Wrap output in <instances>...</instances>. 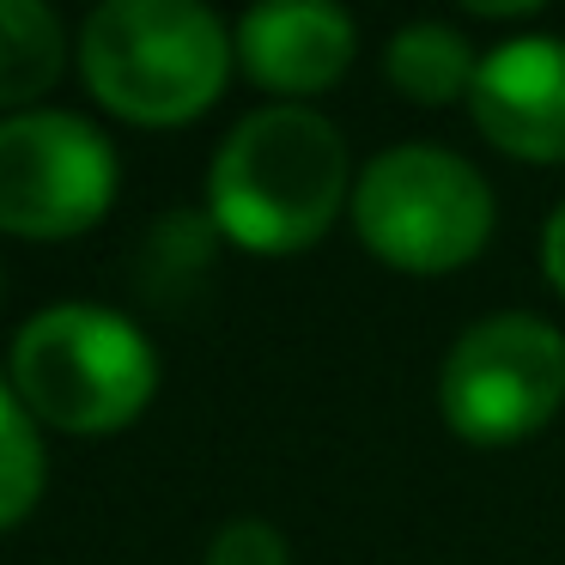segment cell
<instances>
[{
    "label": "cell",
    "mask_w": 565,
    "mask_h": 565,
    "mask_svg": "<svg viewBox=\"0 0 565 565\" xmlns=\"http://www.w3.org/2000/svg\"><path fill=\"white\" fill-rule=\"evenodd\" d=\"M159 390V359L147 334L104 305H55L19 329L13 395L31 419L74 438H98L147 414Z\"/></svg>",
    "instance_id": "cell-3"
},
{
    "label": "cell",
    "mask_w": 565,
    "mask_h": 565,
    "mask_svg": "<svg viewBox=\"0 0 565 565\" xmlns=\"http://www.w3.org/2000/svg\"><path fill=\"white\" fill-rule=\"evenodd\" d=\"M565 402V334L529 310L487 317L444 353L438 407L468 444H516Z\"/></svg>",
    "instance_id": "cell-5"
},
{
    "label": "cell",
    "mask_w": 565,
    "mask_h": 565,
    "mask_svg": "<svg viewBox=\"0 0 565 565\" xmlns=\"http://www.w3.org/2000/svg\"><path fill=\"white\" fill-rule=\"evenodd\" d=\"M541 274L553 280V292H565V207L547 220V232H541Z\"/></svg>",
    "instance_id": "cell-13"
},
{
    "label": "cell",
    "mask_w": 565,
    "mask_h": 565,
    "mask_svg": "<svg viewBox=\"0 0 565 565\" xmlns=\"http://www.w3.org/2000/svg\"><path fill=\"white\" fill-rule=\"evenodd\" d=\"M347 201V140L310 104H268L225 135L207 171L213 225L237 249L292 256L334 225Z\"/></svg>",
    "instance_id": "cell-1"
},
{
    "label": "cell",
    "mask_w": 565,
    "mask_h": 565,
    "mask_svg": "<svg viewBox=\"0 0 565 565\" xmlns=\"http://www.w3.org/2000/svg\"><path fill=\"white\" fill-rule=\"evenodd\" d=\"M359 50V31L341 7L322 0H292V7H249L237 19V62L256 86L280 98H310L329 92L347 74Z\"/></svg>",
    "instance_id": "cell-8"
},
{
    "label": "cell",
    "mask_w": 565,
    "mask_h": 565,
    "mask_svg": "<svg viewBox=\"0 0 565 565\" xmlns=\"http://www.w3.org/2000/svg\"><path fill=\"white\" fill-rule=\"evenodd\" d=\"M475 128L529 164L565 159V38H511L480 62L468 92Z\"/></svg>",
    "instance_id": "cell-7"
},
{
    "label": "cell",
    "mask_w": 565,
    "mask_h": 565,
    "mask_svg": "<svg viewBox=\"0 0 565 565\" xmlns=\"http://www.w3.org/2000/svg\"><path fill=\"white\" fill-rule=\"evenodd\" d=\"M38 492H43L38 426H31V407L0 383V529H13L38 504Z\"/></svg>",
    "instance_id": "cell-11"
},
{
    "label": "cell",
    "mask_w": 565,
    "mask_h": 565,
    "mask_svg": "<svg viewBox=\"0 0 565 565\" xmlns=\"http://www.w3.org/2000/svg\"><path fill=\"white\" fill-rule=\"evenodd\" d=\"M353 225L390 268L450 274L492 237V189L444 147H390L359 171Z\"/></svg>",
    "instance_id": "cell-4"
},
{
    "label": "cell",
    "mask_w": 565,
    "mask_h": 565,
    "mask_svg": "<svg viewBox=\"0 0 565 565\" xmlns=\"http://www.w3.org/2000/svg\"><path fill=\"white\" fill-rule=\"evenodd\" d=\"M383 74H390V86L402 92V98L414 104H456L462 92H475V50H468L462 31L450 25H402L390 38V50H383Z\"/></svg>",
    "instance_id": "cell-9"
},
{
    "label": "cell",
    "mask_w": 565,
    "mask_h": 565,
    "mask_svg": "<svg viewBox=\"0 0 565 565\" xmlns=\"http://www.w3.org/2000/svg\"><path fill=\"white\" fill-rule=\"evenodd\" d=\"M67 31L43 0H0V104H31L62 79Z\"/></svg>",
    "instance_id": "cell-10"
},
{
    "label": "cell",
    "mask_w": 565,
    "mask_h": 565,
    "mask_svg": "<svg viewBox=\"0 0 565 565\" xmlns=\"http://www.w3.org/2000/svg\"><path fill=\"white\" fill-rule=\"evenodd\" d=\"M116 152L67 110H19L0 122V232L74 237L110 213Z\"/></svg>",
    "instance_id": "cell-6"
},
{
    "label": "cell",
    "mask_w": 565,
    "mask_h": 565,
    "mask_svg": "<svg viewBox=\"0 0 565 565\" xmlns=\"http://www.w3.org/2000/svg\"><path fill=\"white\" fill-rule=\"evenodd\" d=\"M237 43L195 0H110L79 31L92 98L140 128L195 122L225 92Z\"/></svg>",
    "instance_id": "cell-2"
},
{
    "label": "cell",
    "mask_w": 565,
    "mask_h": 565,
    "mask_svg": "<svg viewBox=\"0 0 565 565\" xmlns=\"http://www.w3.org/2000/svg\"><path fill=\"white\" fill-rule=\"evenodd\" d=\"M207 565H292V559H286L280 529H274V523H256V516H244V523H225L220 535H213Z\"/></svg>",
    "instance_id": "cell-12"
}]
</instances>
